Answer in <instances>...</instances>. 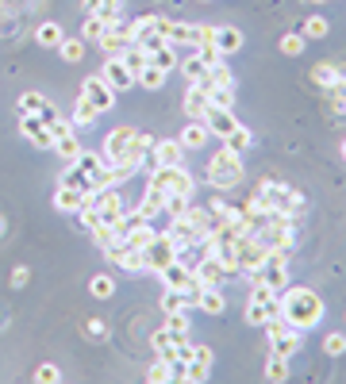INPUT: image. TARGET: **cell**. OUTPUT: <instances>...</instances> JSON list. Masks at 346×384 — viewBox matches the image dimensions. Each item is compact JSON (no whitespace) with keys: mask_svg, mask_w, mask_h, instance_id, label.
<instances>
[{"mask_svg":"<svg viewBox=\"0 0 346 384\" xmlns=\"http://www.w3.org/2000/svg\"><path fill=\"white\" fill-rule=\"evenodd\" d=\"M196 58H200L204 65H219V62H227L224 54H219V46H216V43H196Z\"/></svg>","mask_w":346,"mask_h":384,"instance_id":"obj_50","label":"cell"},{"mask_svg":"<svg viewBox=\"0 0 346 384\" xmlns=\"http://www.w3.org/2000/svg\"><path fill=\"white\" fill-rule=\"evenodd\" d=\"M35 380H39V384H58V380H62V369H58V365H39V369H35Z\"/></svg>","mask_w":346,"mask_h":384,"instance_id":"obj_53","label":"cell"},{"mask_svg":"<svg viewBox=\"0 0 346 384\" xmlns=\"http://www.w3.org/2000/svg\"><path fill=\"white\" fill-rule=\"evenodd\" d=\"M146 158H150V169L154 166H181V161H185V146H181L177 138H158Z\"/></svg>","mask_w":346,"mask_h":384,"instance_id":"obj_14","label":"cell"},{"mask_svg":"<svg viewBox=\"0 0 346 384\" xmlns=\"http://www.w3.org/2000/svg\"><path fill=\"white\" fill-rule=\"evenodd\" d=\"M166 211V189L154 181H146V192H143V204H139V216L143 219H158Z\"/></svg>","mask_w":346,"mask_h":384,"instance_id":"obj_17","label":"cell"},{"mask_svg":"<svg viewBox=\"0 0 346 384\" xmlns=\"http://www.w3.org/2000/svg\"><path fill=\"white\" fill-rule=\"evenodd\" d=\"M96 116H101V112L93 108V100L77 93V100H73V127H77V131H89V127H96Z\"/></svg>","mask_w":346,"mask_h":384,"instance_id":"obj_22","label":"cell"},{"mask_svg":"<svg viewBox=\"0 0 346 384\" xmlns=\"http://www.w3.org/2000/svg\"><path fill=\"white\" fill-rule=\"evenodd\" d=\"M73 166H77V169H85L89 177H96V173L104 169V158H101V150H81Z\"/></svg>","mask_w":346,"mask_h":384,"instance_id":"obj_40","label":"cell"},{"mask_svg":"<svg viewBox=\"0 0 346 384\" xmlns=\"http://www.w3.org/2000/svg\"><path fill=\"white\" fill-rule=\"evenodd\" d=\"M204 127L212 131V138H227L231 131L238 127V119L231 116V108H208V116H204Z\"/></svg>","mask_w":346,"mask_h":384,"instance_id":"obj_18","label":"cell"},{"mask_svg":"<svg viewBox=\"0 0 346 384\" xmlns=\"http://www.w3.org/2000/svg\"><path fill=\"white\" fill-rule=\"evenodd\" d=\"M266 331V338H269V350L274 354H281V357H293L296 350L304 346V331H296V326H288L285 319H274V323H266L262 326Z\"/></svg>","mask_w":346,"mask_h":384,"instance_id":"obj_7","label":"cell"},{"mask_svg":"<svg viewBox=\"0 0 346 384\" xmlns=\"http://www.w3.org/2000/svg\"><path fill=\"white\" fill-rule=\"evenodd\" d=\"M327 31H331V23H327L323 15H308V20H304V27H300V35L304 39H323Z\"/></svg>","mask_w":346,"mask_h":384,"instance_id":"obj_43","label":"cell"},{"mask_svg":"<svg viewBox=\"0 0 346 384\" xmlns=\"http://www.w3.org/2000/svg\"><path fill=\"white\" fill-rule=\"evenodd\" d=\"M177 69L185 73V81L193 85V81H200L204 73H208V65H204L200 58H196V54H185V58H177Z\"/></svg>","mask_w":346,"mask_h":384,"instance_id":"obj_34","label":"cell"},{"mask_svg":"<svg viewBox=\"0 0 346 384\" xmlns=\"http://www.w3.org/2000/svg\"><path fill=\"white\" fill-rule=\"evenodd\" d=\"M54 51H58V58H62V62H81V58H85V39H62Z\"/></svg>","mask_w":346,"mask_h":384,"instance_id":"obj_33","label":"cell"},{"mask_svg":"<svg viewBox=\"0 0 346 384\" xmlns=\"http://www.w3.org/2000/svg\"><path fill=\"white\" fill-rule=\"evenodd\" d=\"M96 46H101V54H104V58H123V54H127L131 46H135V39H127V35H115V31H108V35H104Z\"/></svg>","mask_w":346,"mask_h":384,"instance_id":"obj_24","label":"cell"},{"mask_svg":"<svg viewBox=\"0 0 346 384\" xmlns=\"http://www.w3.org/2000/svg\"><path fill=\"white\" fill-rule=\"evenodd\" d=\"M243 281L250 284V289H254V284H266V289H274V292H285L288 284H293V281H288V254H285V250H269L266 261H262L258 269L243 273Z\"/></svg>","mask_w":346,"mask_h":384,"instance_id":"obj_4","label":"cell"},{"mask_svg":"<svg viewBox=\"0 0 346 384\" xmlns=\"http://www.w3.org/2000/svg\"><path fill=\"white\" fill-rule=\"evenodd\" d=\"M27 281H31V269H23V265H20V269L12 273V284H15V289H23Z\"/></svg>","mask_w":346,"mask_h":384,"instance_id":"obj_56","label":"cell"},{"mask_svg":"<svg viewBox=\"0 0 346 384\" xmlns=\"http://www.w3.org/2000/svg\"><path fill=\"white\" fill-rule=\"evenodd\" d=\"M101 158H104V166H123V169L135 173L146 161V154L139 150V131L127 127V124L108 131V138H104V146H101Z\"/></svg>","mask_w":346,"mask_h":384,"instance_id":"obj_2","label":"cell"},{"mask_svg":"<svg viewBox=\"0 0 346 384\" xmlns=\"http://www.w3.org/2000/svg\"><path fill=\"white\" fill-rule=\"evenodd\" d=\"M204 177H208L212 189L227 192L235 189L238 181H243V154H231V150H216L208 158V169H204Z\"/></svg>","mask_w":346,"mask_h":384,"instance_id":"obj_5","label":"cell"},{"mask_svg":"<svg viewBox=\"0 0 346 384\" xmlns=\"http://www.w3.org/2000/svg\"><path fill=\"white\" fill-rule=\"evenodd\" d=\"M127 177H131V169H123V166H104L101 173L93 177V192H96V189H120Z\"/></svg>","mask_w":346,"mask_h":384,"instance_id":"obj_25","label":"cell"},{"mask_svg":"<svg viewBox=\"0 0 346 384\" xmlns=\"http://www.w3.org/2000/svg\"><path fill=\"white\" fill-rule=\"evenodd\" d=\"M208 81H212V85H235V77H231L227 62H219V65H208Z\"/></svg>","mask_w":346,"mask_h":384,"instance_id":"obj_52","label":"cell"},{"mask_svg":"<svg viewBox=\"0 0 346 384\" xmlns=\"http://www.w3.org/2000/svg\"><path fill=\"white\" fill-rule=\"evenodd\" d=\"M219 143H224V150H231V154H246V150H250V146H254V131L238 124V127L231 131L227 138H219Z\"/></svg>","mask_w":346,"mask_h":384,"instance_id":"obj_26","label":"cell"},{"mask_svg":"<svg viewBox=\"0 0 346 384\" xmlns=\"http://www.w3.org/2000/svg\"><path fill=\"white\" fill-rule=\"evenodd\" d=\"M188 204H193V196H185V192H166V216H185L188 211Z\"/></svg>","mask_w":346,"mask_h":384,"instance_id":"obj_45","label":"cell"},{"mask_svg":"<svg viewBox=\"0 0 346 384\" xmlns=\"http://www.w3.org/2000/svg\"><path fill=\"white\" fill-rule=\"evenodd\" d=\"M46 104H51V100H46L43 93H23V96H20V116H39Z\"/></svg>","mask_w":346,"mask_h":384,"instance_id":"obj_42","label":"cell"},{"mask_svg":"<svg viewBox=\"0 0 346 384\" xmlns=\"http://www.w3.org/2000/svg\"><path fill=\"white\" fill-rule=\"evenodd\" d=\"M20 135L27 138V143L43 146V150H54V135H51V127L43 124V116H20Z\"/></svg>","mask_w":346,"mask_h":384,"instance_id":"obj_15","label":"cell"},{"mask_svg":"<svg viewBox=\"0 0 346 384\" xmlns=\"http://www.w3.org/2000/svg\"><path fill=\"white\" fill-rule=\"evenodd\" d=\"M312 4H323V0H312Z\"/></svg>","mask_w":346,"mask_h":384,"instance_id":"obj_59","label":"cell"},{"mask_svg":"<svg viewBox=\"0 0 346 384\" xmlns=\"http://www.w3.org/2000/svg\"><path fill=\"white\" fill-rule=\"evenodd\" d=\"M150 65H158L162 73L177 69V46H173V43H166L162 51H154V54H150Z\"/></svg>","mask_w":346,"mask_h":384,"instance_id":"obj_39","label":"cell"},{"mask_svg":"<svg viewBox=\"0 0 346 384\" xmlns=\"http://www.w3.org/2000/svg\"><path fill=\"white\" fill-rule=\"evenodd\" d=\"M154 143H158V138H154V135H146V131H139V150H143V154H150V150H154Z\"/></svg>","mask_w":346,"mask_h":384,"instance_id":"obj_55","label":"cell"},{"mask_svg":"<svg viewBox=\"0 0 346 384\" xmlns=\"http://www.w3.org/2000/svg\"><path fill=\"white\" fill-rule=\"evenodd\" d=\"M150 346H154V354H158V357H166V362H169L173 346H177V334H169L166 326H162V331L150 334Z\"/></svg>","mask_w":346,"mask_h":384,"instance_id":"obj_37","label":"cell"},{"mask_svg":"<svg viewBox=\"0 0 346 384\" xmlns=\"http://www.w3.org/2000/svg\"><path fill=\"white\" fill-rule=\"evenodd\" d=\"M54 150L62 154L65 161H77V154L85 150V146L77 143V135H65V138H54Z\"/></svg>","mask_w":346,"mask_h":384,"instance_id":"obj_44","label":"cell"},{"mask_svg":"<svg viewBox=\"0 0 346 384\" xmlns=\"http://www.w3.org/2000/svg\"><path fill=\"white\" fill-rule=\"evenodd\" d=\"M196 307H200L204 315H224L227 312V300H224V292H219L216 284H204L200 296H196Z\"/></svg>","mask_w":346,"mask_h":384,"instance_id":"obj_20","label":"cell"},{"mask_svg":"<svg viewBox=\"0 0 346 384\" xmlns=\"http://www.w3.org/2000/svg\"><path fill=\"white\" fill-rule=\"evenodd\" d=\"M173 377H177V365L166 362V357H158V362L146 369V380H150V384H162V380H173Z\"/></svg>","mask_w":346,"mask_h":384,"instance_id":"obj_38","label":"cell"},{"mask_svg":"<svg viewBox=\"0 0 346 384\" xmlns=\"http://www.w3.org/2000/svg\"><path fill=\"white\" fill-rule=\"evenodd\" d=\"M254 196L266 204V211H285L288 219H304V211H308V200H304V196L296 192V189H288L285 181H274V177L258 181Z\"/></svg>","mask_w":346,"mask_h":384,"instance_id":"obj_3","label":"cell"},{"mask_svg":"<svg viewBox=\"0 0 346 384\" xmlns=\"http://www.w3.org/2000/svg\"><path fill=\"white\" fill-rule=\"evenodd\" d=\"M158 31L166 35V43H173V46H196V23L166 20V15H158Z\"/></svg>","mask_w":346,"mask_h":384,"instance_id":"obj_11","label":"cell"},{"mask_svg":"<svg viewBox=\"0 0 346 384\" xmlns=\"http://www.w3.org/2000/svg\"><path fill=\"white\" fill-rule=\"evenodd\" d=\"M208 138H212V131L204 127V119H188V127L177 135V143L185 150H200V146H208Z\"/></svg>","mask_w":346,"mask_h":384,"instance_id":"obj_19","label":"cell"},{"mask_svg":"<svg viewBox=\"0 0 346 384\" xmlns=\"http://www.w3.org/2000/svg\"><path fill=\"white\" fill-rule=\"evenodd\" d=\"M104 35H108V20H101V15H85V23H81V39H85V43H101Z\"/></svg>","mask_w":346,"mask_h":384,"instance_id":"obj_31","label":"cell"},{"mask_svg":"<svg viewBox=\"0 0 346 384\" xmlns=\"http://www.w3.org/2000/svg\"><path fill=\"white\" fill-rule=\"evenodd\" d=\"M208 108H212V104H208V93H204L200 85H188V88H185V116H188V119H204V116H208Z\"/></svg>","mask_w":346,"mask_h":384,"instance_id":"obj_21","label":"cell"},{"mask_svg":"<svg viewBox=\"0 0 346 384\" xmlns=\"http://www.w3.org/2000/svg\"><path fill=\"white\" fill-rule=\"evenodd\" d=\"M208 104L212 108H235V85H212L208 88Z\"/></svg>","mask_w":346,"mask_h":384,"instance_id":"obj_36","label":"cell"},{"mask_svg":"<svg viewBox=\"0 0 346 384\" xmlns=\"http://www.w3.org/2000/svg\"><path fill=\"white\" fill-rule=\"evenodd\" d=\"M143 258H146V273H158V269L169 265V261H177V242H173L166 231H158V239L143 250Z\"/></svg>","mask_w":346,"mask_h":384,"instance_id":"obj_9","label":"cell"},{"mask_svg":"<svg viewBox=\"0 0 346 384\" xmlns=\"http://www.w3.org/2000/svg\"><path fill=\"white\" fill-rule=\"evenodd\" d=\"M304 43H308V39H304L300 31H288V35H281V54L296 58V54H304Z\"/></svg>","mask_w":346,"mask_h":384,"instance_id":"obj_49","label":"cell"},{"mask_svg":"<svg viewBox=\"0 0 346 384\" xmlns=\"http://www.w3.org/2000/svg\"><path fill=\"white\" fill-rule=\"evenodd\" d=\"M62 27H58V23H39V27H35V43L39 46H58V43H62Z\"/></svg>","mask_w":346,"mask_h":384,"instance_id":"obj_41","label":"cell"},{"mask_svg":"<svg viewBox=\"0 0 346 384\" xmlns=\"http://www.w3.org/2000/svg\"><path fill=\"white\" fill-rule=\"evenodd\" d=\"M123 65H127V69L131 73H139V69H143V65H150V54H146L143 51V46H131V51L127 54H123V58H120Z\"/></svg>","mask_w":346,"mask_h":384,"instance_id":"obj_47","label":"cell"},{"mask_svg":"<svg viewBox=\"0 0 346 384\" xmlns=\"http://www.w3.org/2000/svg\"><path fill=\"white\" fill-rule=\"evenodd\" d=\"M342 161H346V138H342Z\"/></svg>","mask_w":346,"mask_h":384,"instance_id":"obj_58","label":"cell"},{"mask_svg":"<svg viewBox=\"0 0 346 384\" xmlns=\"http://www.w3.org/2000/svg\"><path fill=\"white\" fill-rule=\"evenodd\" d=\"M193 273H196V281H200V284H216V289H219V284H224L227 277H231L224 261H219L216 254H208V250H204V258L193 265Z\"/></svg>","mask_w":346,"mask_h":384,"instance_id":"obj_12","label":"cell"},{"mask_svg":"<svg viewBox=\"0 0 346 384\" xmlns=\"http://www.w3.org/2000/svg\"><path fill=\"white\" fill-rule=\"evenodd\" d=\"M266 380H274V384L288 380V357H281V354H274V350H269V362H266Z\"/></svg>","mask_w":346,"mask_h":384,"instance_id":"obj_35","label":"cell"},{"mask_svg":"<svg viewBox=\"0 0 346 384\" xmlns=\"http://www.w3.org/2000/svg\"><path fill=\"white\" fill-rule=\"evenodd\" d=\"M89 292H93L96 300H108L112 292H115V281L108 273H101V277H93V281H89Z\"/></svg>","mask_w":346,"mask_h":384,"instance_id":"obj_48","label":"cell"},{"mask_svg":"<svg viewBox=\"0 0 346 384\" xmlns=\"http://www.w3.org/2000/svg\"><path fill=\"white\" fill-rule=\"evenodd\" d=\"M166 331L177 334V338H185V334L193 331V307H177V312H166Z\"/></svg>","mask_w":346,"mask_h":384,"instance_id":"obj_29","label":"cell"},{"mask_svg":"<svg viewBox=\"0 0 346 384\" xmlns=\"http://www.w3.org/2000/svg\"><path fill=\"white\" fill-rule=\"evenodd\" d=\"M312 81H316L323 93H335V88H346V69L335 62H319L316 69H312Z\"/></svg>","mask_w":346,"mask_h":384,"instance_id":"obj_16","label":"cell"},{"mask_svg":"<svg viewBox=\"0 0 346 384\" xmlns=\"http://www.w3.org/2000/svg\"><path fill=\"white\" fill-rule=\"evenodd\" d=\"M327 315V304L319 300L316 289H304V284H288L281 292V319L296 331H312L319 326V319Z\"/></svg>","mask_w":346,"mask_h":384,"instance_id":"obj_1","label":"cell"},{"mask_svg":"<svg viewBox=\"0 0 346 384\" xmlns=\"http://www.w3.org/2000/svg\"><path fill=\"white\" fill-rule=\"evenodd\" d=\"M81 96H89V100H93V108L101 112V116H104V112H112V104H115V88L101 77V73L85 77V85H81Z\"/></svg>","mask_w":346,"mask_h":384,"instance_id":"obj_10","label":"cell"},{"mask_svg":"<svg viewBox=\"0 0 346 384\" xmlns=\"http://www.w3.org/2000/svg\"><path fill=\"white\" fill-rule=\"evenodd\" d=\"M166 234L177 242V258H185L188 250H196V246L204 242V231H200V227H196L188 216H173L169 227H166Z\"/></svg>","mask_w":346,"mask_h":384,"instance_id":"obj_8","label":"cell"},{"mask_svg":"<svg viewBox=\"0 0 346 384\" xmlns=\"http://www.w3.org/2000/svg\"><path fill=\"white\" fill-rule=\"evenodd\" d=\"M177 307H193V300H188L185 292H177V289H166L162 292V312H177Z\"/></svg>","mask_w":346,"mask_h":384,"instance_id":"obj_46","label":"cell"},{"mask_svg":"<svg viewBox=\"0 0 346 384\" xmlns=\"http://www.w3.org/2000/svg\"><path fill=\"white\" fill-rule=\"evenodd\" d=\"M150 181H154V185H162L166 192L196 196V177L185 169V161H181V166H154V169H150Z\"/></svg>","mask_w":346,"mask_h":384,"instance_id":"obj_6","label":"cell"},{"mask_svg":"<svg viewBox=\"0 0 346 384\" xmlns=\"http://www.w3.org/2000/svg\"><path fill=\"white\" fill-rule=\"evenodd\" d=\"M158 239V231H154V223H139V227H131L127 234H123V242L127 246H135V250H146L150 242Z\"/></svg>","mask_w":346,"mask_h":384,"instance_id":"obj_30","label":"cell"},{"mask_svg":"<svg viewBox=\"0 0 346 384\" xmlns=\"http://www.w3.org/2000/svg\"><path fill=\"white\" fill-rule=\"evenodd\" d=\"M85 331H89V338H104V323L101 319H89Z\"/></svg>","mask_w":346,"mask_h":384,"instance_id":"obj_57","label":"cell"},{"mask_svg":"<svg viewBox=\"0 0 346 384\" xmlns=\"http://www.w3.org/2000/svg\"><path fill=\"white\" fill-rule=\"evenodd\" d=\"M85 200H89V192H73V189H62V185H58V192H54V208L65 211V216H77V211L85 208Z\"/></svg>","mask_w":346,"mask_h":384,"instance_id":"obj_23","label":"cell"},{"mask_svg":"<svg viewBox=\"0 0 346 384\" xmlns=\"http://www.w3.org/2000/svg\"><path fill=\"white\" fill-rule=\"evenodd\" d=\"M196 350V362H200V365H208V369H212V362H216V354H212V346H193Z\"/></svg>","mask_w":346,"mask_h":384,"instance_id":"obj_54","label":"cell"},{"mask_svg":"<svg viewBox=\"0 0 346 384\" xmlns=\"http://www.w3.org/2000/svg\"><path fill=\"white\" fill-rule=\"evenodd\" d=\"M135 85H139V88H150V93H154V88L166 85V73H162L158 65H143V69L135 73Z\"/></svg>","mask_w":346,"mask_h":384,"instance_id":"obj_32","label":"cell"},{"mask_svg":"<svg viewBox=\"0 0 346 384\" xmlns=\"http://www.w3.org/2000/svg\"><path fill=\"white\" fill-rule=\"evenodd\" d=\"M216 46H219V54H238L243 51V31L238 27H216Z\"/></svg>","mask_w":346,"mask_h":384,"instance_id":"obj_28","label":"cell"},{"mask_svg":"<svg viewBox=\"0 0 346 384\" xmlns=\"http://www.w3.org/2000/svg\"><path fill=\"white\" fill-rule=\"evenodd\" d=\"M58 185H62V189H73V192H93V177H89L85 169H77L73 161H70V169L62 173V181H58Z\"/></svg>","mask_w":346,"mask_h":384,"instance_id":"obj_27","label":"cell"},{"mask_svg":"<svg viewBox=\"0 0 346 384\" xmlns=\"http://www.w3.org/2000/svg\"><path fill=\"white\" fill-rule=\"evenodd\" d=\"M96 73H101V77L108 81L115 93H127V88H135V73H131L120 58H104V65H101Z\"/></svg>","mask_w":346,"mask_h":384,"instance_id":"obj_13","label":"cell"},{"mask_svg":"<svg viewBox=\"0 0 346 384\" xmlns=\"http://www.w3.org/2000/svg\"><path fill=\"white\" fill-rule=\"evenodd\" d=\"M323 354L327 357H342L346 354V334L342 331H335V334H327V338H323Z\"/></svg>","mask_w":346,"mask_h":384,"instance_id":"obj_51","label":"cell"}]
</instances>
